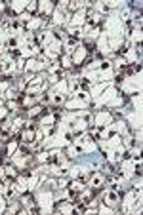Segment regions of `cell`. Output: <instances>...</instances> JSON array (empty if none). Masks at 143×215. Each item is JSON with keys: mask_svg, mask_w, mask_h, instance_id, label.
Returning a JSON list of instances; mask_svg holds the SVG:
<instances>
[{"mask_svg": "<svg viewBox=\"0 0 143 215\" xmlns=\"http://www.w3.org/2000/svg\"><path fill=\"white\" fill-rule=\"evenodd\" d=\"M90 185H92L93 189H99V186L103 185V175H101V173H93V175L90 177Z\"/></svg>", "mask_w": 143, "mask_h": 215, "instance_id": "cell-1", "label": "cell"}, {"mask_svg": "<svg viewBox=\"0 0 143 215\" xmlns=\"http://www.w3.org/2000/svg\"><path fill=\"white\" fill-rule=\"evenodd\" d=\"M23 139H25L27 143H31V141L34 139V131H32V129H31V131H25V133H23Z\"/></svg>", "mask_w": 143, "mask_h": 215, "instance_id": "cell-2", "label": "cell"}, {"mask_svg": "<svg viewBox=\"0 0 143 215\" xmlns=\"http://www.w3.org/2000/svg\"><path fill=\"white\" fill-rule=\"evenodd\" d=\"M0 141H8V133L4 129H0Z\"/></svg>", "mask_w": 143, "mask_h": 215, "instance_id": "cell-3", "label": "cell"}, {"mask_svg": "<svg viewBox=\"0 0 143 215\" xmlns=\"http://www.w3.org/2000/svg\"><path fill=\"white\" fill-rule=\"evenodd\" d=\"M109 198H111V202H116L118 200V194L116 192H109Z\"/></svg>", "mask_w": 143, "mask_h": 215, "instance_id": "cell-4", "label": "cell"}]
</instances>
